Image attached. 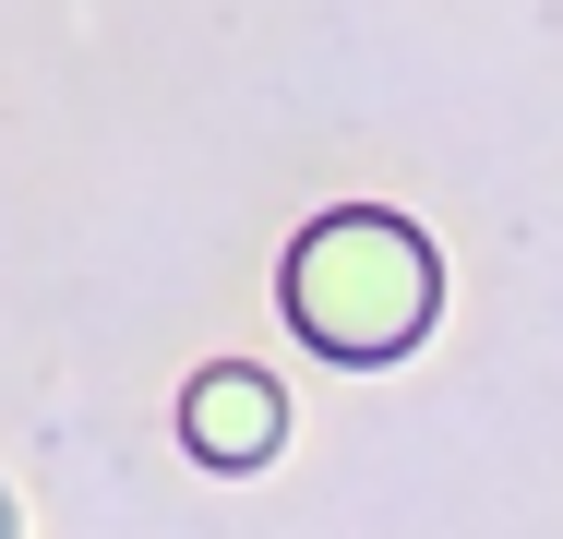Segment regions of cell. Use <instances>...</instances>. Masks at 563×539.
Returning a JSON list of instances; mask_svg holds the SVG:
<instances>
[{
	"instance_id": "1",
	"label": "cell",
	"mask_w": 563,
	"mask_h": 539,
	"mask_svg": "<svg viewBox=\"0 0 563 539\" xmlns=\"http://www.w3.org/2000/svg\"><path fill=\"white\" fill-rule=\"evenodd\" d=\"M0 539H12V516H0Z\"/></svg>"
}]
</instances>
